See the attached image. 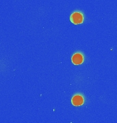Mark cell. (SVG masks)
<instances>
[{"label": "cell", "mask_w": 117, "mask_h": 123, "mask_svg": "<svg viewBox=\"0 0 117 123\" xmlns=\"http://www.w3.org/2000/svg\"><path fill=\"white\" fill-rule=\"evenodd\" d=\"M71 61L75 65H79L82 64L84 61V55L79 52H77L71 57Z\"/></svg>", "instance_id": "obj_2"}, {"label": "cell", "mask_w": 117, "mask_h": 123, "mask_svg": "<svg viewBox=\"0 0 117 123\" xmlns=\"http://www.w3.org/2000/svg\"><path fill=\"white\" fill-rule=\"evenodd\" d=\"M70 20L75 25L82 24L84 21V15L79 11H75L71 14L70 17Z\"/></svg>", "instance_id": "obj_1"}, {"label": "cell", "mask_w": 117, "mask_h": 123, "mask_svg": "<svg viewBox=\"0 0 117 123\" xmlns=\"http://www.w3.org/2000/svg\"><path fill=\"white\" fill-rule=\"evenodd\" d=\"M71 103L74 106H81L84 103V98L83 97L82 95L77 94L74 95L72 99H71Z\"/></svg>", "instance_id": "obj_3"}]
</instances>
